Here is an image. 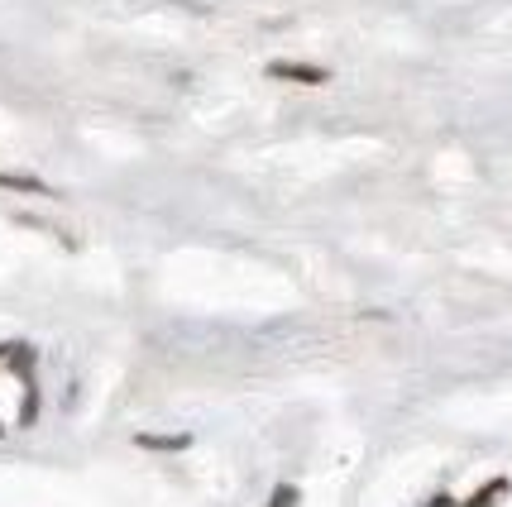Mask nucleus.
Here are the masks:
<instances>
[{"label": "nucleus", "mask_w": 512, "mask_h": 507, "mask_svg": "<svg viewBox=\"0 0 512 507\" xmlns=\"http://www.w3.org/2000/svg\"><path fill=\"white\" fill-rule=\"evenodd\" d=\"M268 77H278V82H307V87H316V82H326L331 72H326V67H307V63H268Z\"/></svg>", "instance_id": "obj_1"}, {"label": "nucleus", "mask_w": 512, "mask_h": 507, "mask_svg": "<svg viewBox=\"0 0 512 507\" xmlns=\"http://www.w3.org/2000/svg\"><path fill=\"white\" fill-rule=\"evenodd\" d=\"M508 488H512L508 479H489V484L479 488L469 503H460V507H493V503H503V498H508Z\"/></svg>", "instance_id": "obj_2"}, {"label": "nucleus", "mask_w": 512, "mask_h": 507, "mask_svg": "<svg viewBox=\"0 0 512 507\" xmlns=\"http://www.w3.org/2000/svg\"><path fill=\"white\" fill-rule=\"evenodd\" d=\"M139 445L144 450H187L192 436H139Z\"/></svg>", "instance_id": "obj_3"}, {"label": "nucleus", "mask_w": 512, "mask_h": 507, "mask_svg": "<svg viewBox=\"0 0 512 507\" xmlns=\"http://www.w3.org/2000/svg\"><path fill=\"white\" fill-rule=\"evenodd\" d=\"M0 187H15V192H48L39 177H24V173H0Z\"/></svg>", "instance_id": "obj_4"}, {"label": "nucleus", "mask_w": 512, "mask_h": 507, "mask_svg": "<svg viewBox=\"0 0 512 507\" xmlns=\"http://www.w3.org/2000/svg\"><path fill=\"white\" fill-rule=\"evenodd\" d=\"M297 503V488H278V493H273V503L268 507H292Z\"/></svg>", "instance_id": "obj_5"}, {"label": "nucleus", "mask_w": 512, "mask_h": 507, "mask_svg": "<svg viewBox=\"0 0 512 507\" xmlns=\"http://www.w3.org/2000/svg\"><path fill=\"white\" fill-rule=\"evenodd\" d=\"M426 507H455V503H450V498H431V503H426Z\"/></svg>", "instance_id": "obj_6"}]
</instances>
